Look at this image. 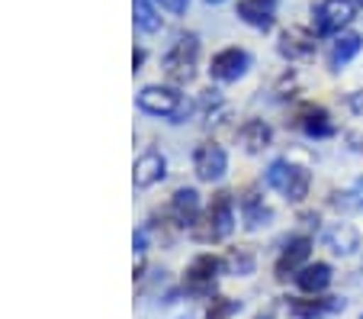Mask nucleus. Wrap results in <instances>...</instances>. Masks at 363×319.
Returning <instances> with one entry per match:
<instances>
[{"label":"nucleus","instance_id":"nucleus-1","mask_svg":"<svg viewBox=\"0 0 363 319\" xmlns=\"http://www.w3.org/2000/svg\"><path fill=\"white\" fill-rule=\"evenodd\" d=\"M235 229V207H232V194H216L213 207L199 216V222L190 226V236L196 242H222L228 239Z\"/></svg>","mask_w":363,"mask_h":319},{"label":"nucleus","instance_id":"nucleus-2","mask_svg":"<svg viewBox=\"0 0 363 319\" xmlns=\"http://www.w3.org/2000/svg\"><path fill=\"white\" fill-rule=\"evenodd\" d=\"M267 184L274 190H280L286 200H293V203H299L302 197L308 194V184H312V174L306 171V168H299V165H289V161H283V158H277L274 165L267 168Z\"/></svg>","mask_w":363,"mask_h":319},{"label":"nucleus","instance_id":"nucleus-3","mask_svg":"<svg viewBox=\"0 0 363 319\" xmlns=\"http://www.w3.org/2000/svg\"><path fill=\"white\" fill-rule=\"evenodd\" d=\"M196 58H199V39L196 36H180L164 55V71L174 84H186L196 75Z\"/></svg>","mask_w":363,"mask_h":319},{"label":"nucleus","instance_id":"nucleus-4","mask_svg":"<svg viewBox=\"0 0 363 319\" xmlns=\"http://www.w3.org/2000/svg\"><path fill=\"white\" fill-rule=\"evenodd\" d=\"M138 110L151 113V117H161V119H174V123H180V119H184V113H186V104H184V97H180L177 90L151 84V87L138 90Z\"/></svg>","mask_w":363,"mask_h":319},{"label":"nucleus","instance_id":"nucleus-5","mask_svg":"<svg viewBox=\"0 0 363 319\" xmlns=\"http://www.w3.org/2000/svg\"><path fill=\"white\" fill-rule=\"evenodd\" d=\"M193 171H196L199 180H219L225 178L228 171V155L222 146H216V142H203V146L193 152Z\"/></svg>","mask_w":363,"mask_h":319},{"label":"nucleus","instance_id":"nucleus-6","mask_svg":"<svg viewBox=\"0 0 363 319\" xmlns=\"http://www.w3.org/2000/svg\"><path fill=\"white\" fill-rule=\"evenodd\" d=\"M354 0H325L322 7L315 10V29L322 36L341 33L350 20H354Z\"/></svg>","mask_w":363,"mask_h":319},{"label":"nucleus","instance_id":"nucleus-7","mask_svg":"<svg viewBox=\"0 0 363 319\" xmlns=\"http://www.w3.org/2000/svg\"><path fill=\"white\" fill-rule=\"evenodd\" d=\"M167 174V161L161 152H155V148H148L145 155H138L135 168H132V180H135V188L138 190H148L155 188L161 178Z\"/></svg>","mask_w":363,"mask_h":319},{"label":"nucleus","instance_id":"nucleus-8","mask_svg":"<svg viewBox=\"0 0 363 319\" xmlns=\"http://www.w3.org/2000/svg\"><path fill=\"white\" fill-rule=\"evenodd\" d=\"M247 65H251V55H247V52H241V49H222L219 55L213 58L209 71H213L216 81H238V77L247 71Z\"/></svg>","mask_w":363,"mask_h":319},{"label":"nucleus","instance_id":"nucleus-9","mask_svg":"<svg viewBox=\"0 0 363 319\" xmlns=\"http://www.w3.org/2000/svg\"><path fill=\"white\" fill-rule=\"evenodd\" d=\"M219 268H222V264L216 261L213 255H199L196 261L186 268V287H190L193 293H209V291L216 287Z\"/></svg>","mask_w":363,"mask_h":319},{"label":"nucleus","instance_id":"nucleus-10","mask_svg":"<svg viewBox=\"0 0 363 319\" xmlns=\"http://www.w3.org/2000/svg\"><path fill=\"white\" fill-rule=\"evenodd\" d=\"M280 52L289 62H302V58L315 55V36H308L306 29H286L280 36Z\"/></svg>","mask_w":363,"mask_h":319},{"label":"nucleus","instance_id":"nucleus-11","mask_svg":"<svg viewBox=\"0 0 363 319\" xmlns=\"http://www.w3.org/2000/svg\"><path fill=\"white\" fill-rule=\"evenodd\" d=\"M238 16L254 29H270L274 26V0H241Z\"/></svg>","mask_w":363,"mask_h":319},{"label":"nucleus","instance_id":"nucleus-12","mask_svg":"<svg viewBox=\"0 0 363 319\" xmlns=\"http://www.w3.org/2000/svg\"><path fill=\"white\" fill-rule=\"evenodd\" d=\"M270 136H274V132H270V126L264 123V119H247V123L238 129L241 146H245V152H251V155H257L261 148H267Z\"/></svg>","mask_w":363,"mask_h":319},{"label":"nucleus","instance_id":"nucleus-13","mask_svg":"<svg viewBox=\"0 0 363 319\" xmlns=\"http://www.w3.org/2000/svg\"><path fill=\"white\" fill-rule=\"evenodd\" d=\"M296 284H299V291H306V293H322L325 287L331 284V268L322 261L306 264V268H299V274H296Z\"/></svg>","mask_w":363,"mask_h":319},{"label":"nucleus","instance_id":"nucleus-14","mask_svg":"<svg viewBox=\"0 0 363 319\" xmlns=\"http://www.w3.org/2000/svg\"><path fill=\"white\" fill-rule=\"evenodd\" d=\"M171 213L177 216L180 226H193V222H196V213H199V194L193 188H180L171 200Z\"/></svg>","mask_w":363,"mask_h":319},{"label":"nucleus","instance_id":"nucleus-15","mask_svg":"<svg viewBox=\"0 0 363 319\" xmlns=\"http://www.w3.org/2000/svg\"><path fill=\"white\" fill-rule=\"evenodd\" d=\"M308 252H312V239H293V242L283 249V255H280V261H277V274L280 278H286V271H296L302 261L308 258Z\"/></svg>","mask_w":363,"mask_h":319},{"label":"nucleus","instance_id":"nucleus-16","mask_svg":"<svg viewBox=\"0 0 363 319\" xmlns=\"http://www.w3.org/2000/svg\"><path fill=\"white\" fill-rule=\"evenodd\" d=\"M299 126L308 132V136H331V129H335V126L328 123V113H325L322 107H306V110L299 113Z\"/></svg>","mask_w":363,"mask_h":319},{"label":"nucleus","instance_id":"nucleus-17","mask_svg":"<svg viewBox=\"0 0 363 319\" xmlns=\"http://www.w3.org/2000/svg\"><path fill=\"white\" fill-rule=\"evenodd\" d=\"M360 49H363V39L357 33L341 36V39L335 42V49H331V68H344V65H347Z\"/></svg>","mask_w":363,"mask_h":319},{"label":"nucleus","instance_id":"nucleus-18","mask_svg":"<svg viewBox=\"0 0 363 319\" xmlns=\"http://www.w3.org/2000/svg\"><path fill=\"white\" fill-rule=\"evenodd\" d=\"M341 300H296V303H289V310L296 313V316H306V319H312V316H325V313H335V310H341Z\"/></svg>","mask_w":363,"mask_h":319},{"label":"nucleus","instance_id":"nucleus-19","mask_svg":"<svg viewBox=\"0 0 363 319\" xmlns=\"http://www.w3.org/2000/svg\"><path fill=\"white\" fill-rule=\"evenodd\" d=\"M135 26L142 29V33H158L161 29V16L148 0H135Z\"/></svg>","mask_w":363,"mask_h":319},{"label":"nucleus","instance_id":"nucleus-20","mask_svg":"<svg viewBox=\"0 0 363 319\" xmlns=\"http://www.w3.org/2000/svg\"><path fill=\"white\" fill-rule=\"evenodd\" d=\"M328 245L337 252V255H347V252L357 249V232L347 229V226H337V229L328 232Z\"/></svg>","mask_w":363,"mask_h":319},{"label":"nucleus","instance_id":"nucleus-21","mask_svg":"<svg viewBox=\"0 0 363 319\" xmlns=\"http://www.w3.org/2000/svg\"><path fill=\"white\" fill-rule=\"evenodd\" d=\"M245 213H247V229H257L261 222H267V220H270V210L257 203V194H247V200H245Z\"/></svg>","mask_w":363,"mask_h":319},{"label":"nucleus","instance_id":"nucleus-22","mask_svg":"<svg viewBox=\"0 0 363 319\" xmlns=\"http://www.w3.org/2000/svg\"><path fill=\"white\" fill-rule=\"evenodd\" d=\"M225 264H228V271H235V274H251L254 258H251V252H232V255L225 258Z\"/></svg>","mask_w":363,"mask_h":319},{"label":"nucleus","instance_id":"nucleus-23","mask_svg":"<svg viewBox=\"0 0 363 319\" xmlns=\"http://www.w3.org/2000/svg\"><path fill=\"white\" fill-rule=\"evenodd\" d=\"M235 310H238V303H222L219 300V303H213V310H209V316L206 319H225L228 313H235Z\"/></svg>","mask_w":363,"mask_h":319},{"label":"nucleus","instance_id":"nucleus-24","mask_svg":"<svg viewBox=\"0 0 363 319\" xmlns=\"http://www.w3.org/2000/svg\"><path fill=\"white\" fill-rule=\"evenodd\" d=\"M164 10H171V13H184L186 10V0H158Z\"/></svg>","mask_w":363,"mask_h":319},{"label":"nucleus","instance_id":"nucleus-25","mask_svg":"<svg viewBox=\"0 0 363 319\" xmlns=\"http://www.w3.org/2000/svg\"><path fill=\"white\" fill-rule=\"evenodd\" d=\"M347 142L357 148V152H363V136H347Z\"/></svg>","mask_w":363,"mask_h":319},{"label":"nucleus","instance_id":"nucleus-26","mask_svg":"<svg viewBox=\"0 0 363 319\" xmlns=\"http://www.w3.org/2000/svg\"><path fill=\"white\" fill-rule=\"evenodd\" d=\"M206 4H222V0H206Z\"/></svg>","mask_w":363,"mask_h":319},{"label":"nucleus","instance_id":"nucleus-27","mask_svg":"<svg viewBox=\"0 0 363 319\" xmlns=\"http://www.w3.org/2000/svg\"><path fill=\"white\" fill-rule=\"evenodd\" d=\"M184 319H190V316H184Z\"/></svg>","mask_w":363,"mask_h":319},{"label":"nucleus","instance_id":"nucleus-28","mask_svg":"<svg viewBox=\"0 0 363 319\" xmlns=\"http://www.w3.org/2000/svg\"><path fill=\"white\" fill-rule=\"evenodd\" d=\"M360 4H363V0H360Z\"/></svg>","mask_w":363,"mask_h":319},{"label":"nucleus","instance_id":"nucleus-29","mask_svg":"<svg viewBox=\"0 0 363 319\" xmlns=\"http://www.w3.org/2000/svg\"><path fill=\"white\" fill-rule=\"evenodd\" d=\"M360 319H363V316H360Z\"/></svg>","mask_w":363,"mask_h":319}]
</instances>
